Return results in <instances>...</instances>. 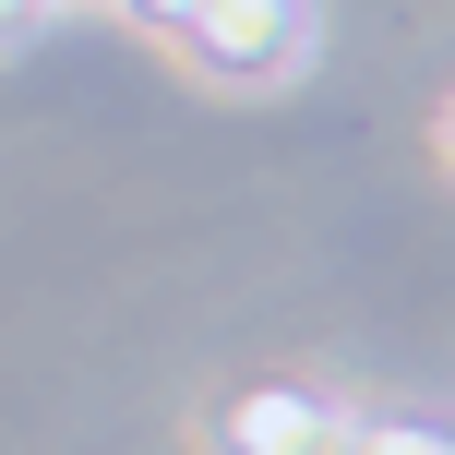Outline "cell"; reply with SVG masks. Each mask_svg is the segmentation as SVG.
<instances>
[{
	"mask_svg": "<svg viewBox=\"0 0 455 455\" xmlns=\"http://www.w3.org/2000/svg\"><path fill=\"white\" fill-rule=\"evenodd\" d=\"M144 24H168V36L192 48V60L216 72H288L299 60V12L288 0H132Z\"/></svg>",
	"mask_w": 455,
	"mask_h": 455,
	"instance_id": "6da1fadb",
	"label": "cell"
},
{
	"mask_svg": "<svg viewBox=\"0 0 455 455\" xmlns=\"http://www.w3.org/2000/svg\"><path fill=\"white\" fill-rule=\"evenodd\" d=\"M216 443H228V455H360V432H347L323 395H299V384L240 395V408L216 419Z\"/></svg>",
	"mask_w": 455,
	"mask_h": 455,
	"instance_id": "7a4b0ae2",
	"label": "cell"
},
{
	"mask_svg": "<svg viewBox=\"0 0 455 455\" xmlns=\"http://www.w3.org/2000/svg\"><path fill=\"white\" fill-rule=\"evenodd\" d=\"M360 455H455V443H419V432H371Z\"/></svg>",
	"mask_w": 455,
	"mask_h": 455,
	"instance_id": "3957f363",
	"label": "cell"
}]
</instances>
